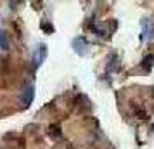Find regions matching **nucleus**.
I'll use <instances>...</instances> for the list:
<instances>
[{
	"instance_id": "f257e3e1",
	"label": "nucleus",
	"mask_w": 154,
	"mask_h": 149,
	"mask_svg": "<svg viewBox=\"0 0 154 149\" xmlns=\"http://www.w3.org/2000/svg\"><path fill=\"white\" fill-rule=\"evenodd\" d=\"M33 97H35L33 85H24V87H23L21 95H19V99H21V104H23V106H29V104L33 102Z\"/></svg>"
},
{
	"instance_id": "f03ea898",
	"label": "nucleus",
	"mask_w": 154,
	"mask_h": 149,
	"mask_svg": "<svg viewBox=\"0 0 154 149\" xmlns=\"http://www.w3.org/2000/svg\"><path fill=\"white\" fill-rule=\"evenodd\" d=\"M73 49H75L76 54L85 56V54H87V49H88V42H87V38H85V36H78V38H75V40H73Z\"/></svg>"
},
{
	"instance_id": "7ed1b4c3",
	"label": "nucleus",
	"mask_w": 154,
	"mask_h": 149,
	"mask_svg": "<svg viewBox=\"0 0 154 149\" xmlns=\"http://www.w3.org/2000/svg\"><path fill=\"white\" fill-rule=\"evenodd\" d=\"M45 57H47V47L45 45H38L35 54H33V68H38L45 61Z\"/></svg>"
},
{
	"instance_id": "20e7f679",
	"label": "nucleus",
	"mask_w": 154,
	"mask_h": 149,
	"mask_svg": "<svg viewBox=\"0 0 154 149\" xmlns=\"http://www.w3.org/2000/svg\"><path fill=\"white\" fill-rule=\"evenodd\" d=\"M0 49H9V38H7V33L4 29H0Z\"/></svg>"
},
{
	"instance_id": "39448f33",
	"label": "nucleus",
	"mask_w": 154,
	"mask_h": 149,
	"mask_svg": "<svg viewBox=\"0 0 154 149\" xmlns=\"http://www.w3.org/2000/svg\"><path fill=\"white\" fill-rule=\"evenodd\" d=\"M152 61H154V57H152V56H151V57H146V61H144V70H146V71L151 70V66H152Z\"/></svg>"
}]
</instances>
